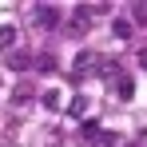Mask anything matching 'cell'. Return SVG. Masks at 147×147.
I'll return each mask as SVG.
<instances>
[{
  "instance_id": "obj_1",
  "label": "cell",
  "mask_w": 147,
  "mask_h": 147,
  "mask_svg": "<svg viewBox=\"0 0 147 147\" xmlns=\"http://www.w3.org/2000/svg\"><path fill=\"white\" fill-rule=\"evenodd\" d=\"M99 12H103V8H76V16H72V28H68V32H72V36H84V32H88V24L96 20Z\"/></svg>"
},
{
  "instance_id": "obj_2",
  "label": "cell",
  "mask_w": 147,
  "mask_h": 147,
  "mask_svg": "<svg viewBox=\"0 0 147 147\" xmlns=\"http://www.w3.org/2000/svg\"><path fill=\"white\" fill-rule=\"evenodd\" d=\"M32 20H36L40 28H56L60 24V8H56V4H40V8L32 12Z\"/></svg>"
},
{
  "instance_id": "obj_3",
  "label": "cell",
  "mask_w": 147,
  "mask_h": 147,
  "mask_svg": "<svg viewBox=\"0 0 147 147\" xmlns=\"http://www.w3.org/2000/svg\"><path fill=\"white\" fill-rule=\"evenodd\" d=\"M96 64H99L96 52H80V56L72 60V72H76V76H92V72H96Z\"/></svg>"
},
{
  "instance_id": "obj_4",
  "label": "cell",
  "mask_w": 147,
  "mask_h": 147,
  "mask_svg": "<svg viewBox=\"0 0 147 147\" xmlns=\"http://www.w3.org/2000/svg\"><path fill=\"white\" fill-rule=\"evenodd\" d=\"M88 143H92V147H115V143H119V135H115V131H107V127H99Z\"/></svg>"
},
{
  "instance_id": "obj_5",
  "label": "cell",
  "mask_w": 147,
  "mask_h": 147,
  "mask_svg": "<svg viewBox=\"0 0 147 147\" xmlns=\"http://www.w3.org/2000/svg\"><path fill=\"white\" fill-rule=\"evenodd\" d=\"M12 48H16V28L0 24V52H12Z\"/></svg>"
},
{
  "instance_id": "obj_6",
  "label": "cell",
  "mask_w": 147,
  "mask_h": 147,
  "mask_svg": "<svg viewBox=\"0 0 147 147\" xmlns=\"http://www.w3.org/2000/svg\"><path fill=\"white\" fill-rule=\"evenodd\" d=\"M131 32H135V28H131V20H127V16H115V20H111V36H119V40H127Z\"/></svg>"
},
{
  "instance_id": "obj_7",
  "label": "cell",
  "mask_w": 147,
  "mask_h": 147,
  "mask_svg": "<svg viewBox=\"0 0 147 147\" xmlns=\"http://www.w3.org/2000/svg\"><path fill=\"white\" fill-rule=\"evenodd\" d=\"M115 92H119V99H131L135 96V80H131V76H119V80H115Z\"/></svg>"
},
{
  "instance_id": "obj_8",
  "label": "cell",
  "mask_w": 147,
  "mask_h": 147,
  "mask_svg": "<svg viewBox=\"0 0 147 147\" xmlns=\"http://www.w3.org/2000/svg\"><path fill=\"white\" fill-rule=\"evenodd\" d=\"M8 68H12V72H24V68H28V56H24V52H12V64H8Z\"/></svg>"
},
{
  "instance_id": "obj_9",
  "label": "cell",
  "mask_w": 147,
  "mask_h": 147,
  "mask_svg": "<svg viewBox=\"0 0 147 147\" xmlns=\"http://www.w3.org/2000/svg\"><path fill=\"white\" fill-rule=\"evenodd\" d=\"M96 131H99V123H96V119H84V123H80V135H84V139H92Z\"/></svg>"
},
{
  "instance_id": "obj_10",
  "label": "cell",
  "mask_w": 147,
  "mask_h": 147,
  "mask_svg": "<svg viewBox=\"0 0 147 147\" xmlns=\"http://www.w3.org/2000/svg\"><path fill=\"white\" fill-rule=\"evenodd\" d=\"M68 111H72V115H84V111H88V96H76Z\"/></svg>"
},
{
  "instance_id": "obj_11",
  "label": "cell",
  "mask_w": 147,
  "mask_h": 147,
  "mask_svg": "<svg viewBox=\"0 0 147 147\" xmlns=\"http://www.w3.org/2000/svg\"><path fill=\"white\" fill-rule=\"evenodd\" d=\"M44 107H52V111H60V92H48V96H44Z\"/></svg>"
},
{
  "instance_id": "obj_12",
  "label": "cell",
  "mask_w": 147,
  "mask_h": 147,
  "mask_svg": "<svg viewBox=\"0 0 147 147\" xmlns=\"http://www.w3.org/2000/svg\"><path fill=\"white\" fill-rule=\"evenodd\" d=\"M131 16H135L139 24H147V4H135V8H131Z\"/></svg>"
},
{
  "instance_id": "obj_13",
  "label": "cell",
  "mask_w": 147,
  "mask_h": 147,
  "mask_svg": "<svg viewBox=\"0 0 147 147\" xmlns=\"http://www.w3.org/2000/svg\"><path fill=\"white\" fill-rule=\"evenodd\" d=\"M36 68H40V72H52V68H56V60H52V56H40V64H36Z\"/></svg>"
},
{
  "instance_id": "obj_14",
  "label": "cell",
  "mask_w": 147,
  "mask_h": 147,
  "mask_svg": "<svg viewBox=\"0 0 147 147\" xmlns=\"http://www.w3.org/2000/svg\"><path fill=\"white\" fill-rule=\"evenodd\" d=\"M139 64H143V68H147V52H139Z\"/></svg>"
}]
</instances>
